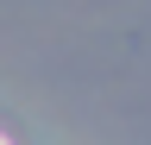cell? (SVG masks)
Masks as SVG:
<instances>
[{"instance_id": "cell-1", "label": "cell", "mask_w": 151, "mask_h": 145, "mask_svg": "<svg viewBox=\"0 0 151 145\" xmlns=\"http://www.w3.org/2000/svg\"><path fill=\"white\" fill-rule=\"evenodd\" d=\"M0 145H6V139H0Z\"/></svg>"}]
</instances>
